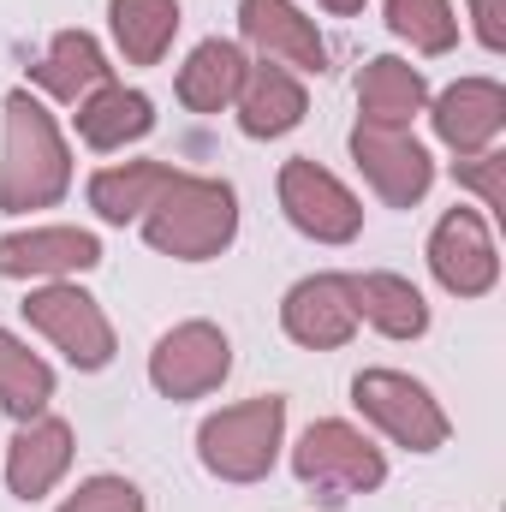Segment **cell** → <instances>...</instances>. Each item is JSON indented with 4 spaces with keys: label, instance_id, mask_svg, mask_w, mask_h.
I'll use <instances>...</instances> for the list:
<instances>
[{
    "label": "cell",
    "instance_id": "8",
    "mask_svg": "<svg viewBox=\"0 0 506 512\" xmlns=\"http://www.w3.org/2000/svg\"><path fill=\"white\" fill-rule=\"evenodd\" d=\"M233 376V340L215 322H179L149 352V382L161 399H203Z\"/></svg>",
    "mask_w": 506,
    "mask_h": 512
},
{
    "label": "cell",
    "instance_id": "18",
    "mask_svg": "<svg viewBox=\"0 0 506 512\" xmlns=\"http://www.w3.org/2000/svg\"><path fill=\"white\" fill-rule=\"evenodd\" d=\"M346 298L358 322H370L387 340H417L429 328V304L405 274H346Z\"/></svg>",
    "mask_w": 506,
    "mask_h": 512
},
{
    "label": "cell",
    "instance_id": "27",
    "mask_svg": "<svg viewBox=\"0 0 506 512\" xmlns=\"http://www.w3.org/2000/svg\"><path fill=\"white\" fill-rule=\"evenodd\" d=\"M453 173H459V185H471V191L483 197V209H495V215L506 209V185H501L506 155H501V149H483V155H459V161H453Z\"/></svg>",
    "mask_w": 506,
    "mask_h": 512
},
{
    "label": "cell",
    "instance_id": "1",
    "mask_svg": "<svg viewBox=\"0 0 506 512\" xmlns=\"http://www.w3.org/2000/svg\"><path fill=\"white\" fill-rule=\"evenodd\" d=\"M6 114V149H0V209L6 215H30V209H54L72 191V149L54 126V114L30 96L12 90L0 102Z\"/></svg>",
    "mask_w": 506,
    "mask_h": 512
},
{
    "label": "cell",
    "instance_id": "29",
    "mask_svg": "<svg viewBox=\"0 0 506 512\" xmlns=\"http://www.w3.org/2000/svg\"><path fill=\"white\" fill-rule=\"evenodd\" d=\"M322 6H328L334 18H352V12H364V0H322Z\"/></svg>",
    "mask_w": 506,
    "mask_h": 512
},
{
    "label": "cell",
    "instance_id": "3",
    "mask_svg": "<svg viewBox=\"0 0 506 512\" xmlns=\"http://www.w3.org/2000/svg\"><path fill=\"white\" fill-rule=\"evenodd\" d=\"M280 435H286V399L262 393V399L215 411L197 429V459L221 483H262L280 459Z\"/></svg>",
    "mask_w": 506,
    "mask_h": 512
},
{
    "label": "cell",
    "instance_id": "20",
    "mask_svg": "<svg viewBox=\"0 0 506 512\" xmlns=\"http://www.w3.org/2000/svg\"><path fill=\"white\" fill-rule=\"evenodd\" d=\"M155 131V102L143 96V90H126V84H102L96 96H84L78 102V137L90 143V149H126L137 137H149Z\"/></svg>",
    "mask_w": 506,
    "mask_h": 512
},
{
    "label": "cell",
    "instance_id": "16",
    "mask_svg": "<svg viewBox=\"0 0 506 512\" xmlns=\"http://www.w3.org/2000/svg\"><path fill=\"white\" fill-rule=\"evenodd\" d=\"M30 78L48 90V96H60V102H84V96H96L102 84H114V66H108V54H102V42L90 36V30H60L54 42H48V54L30 66Z\"/></svg>",
    "mask_w": 506,
    "mask_h": 512
},
{
    "label": "cell",
    "instance_id": "14",
    "mask_svg": "<svg viewBox=\"0 0 506 512\" xmlns=\"http://www.w3.org/2000/svg\"><path fill=\"white\" fill-rule=\"evenodd\" d=\"M429 120L453 155H483V149H495V137L506 126V90L495 78H459L453 90L435 96Z\"/></svg>",
    "mask_w": 506,
    "mask_h": 512
},
{
    "label": "cell",
    "instance_id": "6",
    "mask_svg": "<svg viewBox=\"0 0 506 512\" xmlns=\"http://www.w3.org/2000/svg\"><path fill=\"white\" fill-rule=\"evenodd\" d=\"M280 209H286V221H292L304 239H316V245H352V239L364 233V203H358L328 167H316L310 155H292V161L280 167Z\"/></svg>",
    "mask_w": 506,
    "mask_h": 512
},
{
    "label": "cell",
    "instance_id": "28",
    "mask_svg": "<svg viewBox=\"0 0 506 512\" xmlns=\"http://www.w3.org/2000/svg\"><path fill=\"white\" fill-rule=\"evenodd\" d=\"M471 18H477V42L489 54L506 48V0H471Z\"/></svg>",
    "mask_w": 506,
    "mask_h": 512
},
{
    "label": "cell",
    "instance_id": "10",
    "mask_svg": "<svg viewBox=\"0 0 506 512\" xmlns=\"http://www.w3.org/2000/svg\"><path fill=\"white\" fill-rule=\"evenodd\" d=\"M429 274L441 280V292L453 298H483L501 280V251L495 233L477 209H447L429 233Z\"/></svg>",
    "mask_w": 506,
    "mask_h": 512
},
{
    "label": "cell",
    "instance_id": "13",
    "mask_svg": "<svg viewBox=\"0 0 506 512\" xmlns=\"http://www.w3.org/2000/svg\"><path fill=\"white\" fill-rule=\"evenodd\" d=\"M102 262V239L84 227H30L0 239V274L6 280H66Z\"/></svg>",
    "mask_w": 506,
    "mask_h": 512
},
{
    "label": "cell",
    "instance_id": "9",
    "mask_svg": "<svg viewBox=\"0 0 506 512\" xmlns=\"http://www.w3.org/2000/svg\"><path fill=\"white\" fill-rule=\"evenodd\" d=\"M352 161H358V173L376 185V197L387 209H411V203H423L429 185H435L429 149H423L405 126H370V120H358V126H352Z\"/></svg>",
    "mask_w": 506,
    "mask_h": 512
},
{
    "label": "cell",
    "instance_id": "21",
    "mask_svg": "<svg viewBox=\"0 0 506 512\" xmlns=\"http://www.w3.org/2000/svg\"><path fill=\"white\" fill-rule=\"evenodd\" d=\"M429 102V84L417 66L393 60V54H376L364 72H358V108L370 126H405L411 114H423Z\"/></svg>",
    "mask_w": 506,
    "mask_h": 512
},
{
    "label": "cell",
    "instance_id": "7",
    "mask_svg": "<svg viewBox=\"0 0 506 512\" xmlns=\"http://www.w3.org/2000/svg\"><path fill=\"white\" fill-rule=\"evenodd\" d=\"M24 316H30L36 334H48L66 352V364H78V370H108L114 364V322L102 316V304L90 292H78L66 280H48L24 298Z\"/></svg>",
    "mask_w": 506,
    "mask_h": 512
},
{
    "label": "cell",
    "instance_id": "2",
    "mask_svg": "<svg viewBox=\"0 0 506 512\" xmlns=\"http://www.w3.org/2000/svg\"><path fill=\"white\" fill-rule=\"evenodd\" d=\"M239 233V191L227 179H197V173H173L167 191L149 203L143 215V239L161 256L179 262H209L233 245Z\"/></svg>",
    "mask_w": 506,
    "mask_h": 512
},
{
    "label": "cell",
    "instance_id": "5",
    "mask_svg": "<svg viewBox=\"0 0 506 512\" xmlns=\"http://www.w3.org/2000/svg\"><path fill=\"white\" fill-rule=\"evenodd\" d=\"M352 405L376 423L387 441L411 447V453H435L447 447V411L435 405V393L399 370H364L352 382Z\"/></svg>",
    "mask_w": 506,
    "mask_h": 512
},
{
    "label": "cell",
    "instance_id": "12",
    "mask_svg": "<svg viewBox=\"0 0 506 512\" xmlns=\"http://www.w3.org/2000/svg\"><path fill=\"white\" fill-rule=\"evenodd\" d=\"M280 328L304 352H340L358 334V310L346 298V274H310L280 298Z\"/></svg>",
    "mask_w": 506,
    "mask_h": 512
},
{
    "label": "cell",
    "instance_id": "15",
    "mask_svg": "<svg viewBox=\"0 0 506 512\" xmlns=\"http://www.w3.org/2000/svg\"><path fill=\"white\" fill-rule=\"evenodd\" d=\"M72 465V423L66 417H30L6 453V489L18 501H42Z\"/></svg>",
    "mask_w": 506,
    "mask_h": 512
},
{
    "label": "cell",
    "instance_id": "25",
    "mask_svg": "<svg viewBox=\"0 0 506 512\" xmlns=\"http://www.w3.org/2000/svg\"><path fill=\"white\" fill-rule=\"evenodd\" d=\"M387 30L417 54H447L459 42V18L447 0H387Z\"/></svg>",
    "mask_w": 506,
    "mask_h": 512
},
{
    "label": "cell",
    "instance_id": "23",
    "mask_svg": "<svg viewBox=\"0 0 506 512\" xmlns=\"http://www.w3.org/2000/svg\"><path fill=\"white\" fill-rule=\"evenodd\" d=\"M108 24L126 66H161L179 36V0H108Z\"/></svg>",
    "mask_w": 506,
    "mask_h": 512
},
{
    "label": "cell",
    "instance_id": "26",
    "mask_svg": "<svg viewBox=\"0 0 506 512\" xmlns=\"http://www.w3.org/2000/svg\"><path fill=\"white\" fill-rule=\"evenodd\" d=\"M60 512H143V489L126 477H90L78 483V495H66Z\"/></svg>",
    "mask_w": 506,
    "mask_h": 512
},
{
    "label": "cell",
    "instance_id": "22",
    "mask_svg": "<svg viewBox=\"0 0 506 512\" xmlns=\"http://www.w3.org/2000/svg\"><path fill=\"white\" fill-rule=\"evenodd\" d=\"M167 179H173V167H167V161H126V167H102V173L90 179V209H96L102 221H114V227L143 221V215H149V203L167 191Z\"/></svg>",
    "mask_w": 506,
    "mask_h": 512
},
{
    "label": "cell",
    "instance_id": "24",
    "mask_svg": "<svg viewBox=\"0 0 506 512\" xmlns=\"http://www.w3.org/2000/svg\"><path fill=\"white\" fill-rule=\"evenodd\" d=\"M48 399H54V370L18 334L0 328V411H12L18 423H30V417L48 411Z\"/></svg>",
    "mask_w": 506,
    "mask_h": 512
},
{
    "label": "cell",
    "instance_id": "17",
    "mask_svg": "<svg viewBox=\"0 0 506 512\" xmlns=\"http://www.w3.org/2000/svg\"><path fill=\"white\" fill-rule=\"evenodd\" d=\"M304 114H310V96H304V84L286 66L262 60V66L245 72V90H239V126H245V137H256V143L286 137L292 126H304Z\"/></svg>",
    "mask_w": 506,
    "mask_h": 512
},
{
    "label": "cell",
    "instance_id": "4",
    "mask_svg": "<svg viewBox=\"0 0 506 512\" xmlns=\"http://www.w3.org/2000/svg\"><path fill=\"white\" fill-rule=\"evenodd\" d=\"M292 471L304 489H316L322 501H346V495H370L387 483V459L370 435H358L340 417H322L304 429V441L292 447Z\"/></svg>",
    "mask_w": 506,
    "mask_h": 512
},
{
    "label": "cell",
    "instance_id": "19",
    "mask_svg": "<svg viewBox=\"0 0 506 512\" xmlns=\"http://www.w3.org/2000/svg\"><path fill=\"white\" fill-rule=\"evenodd\" d=\"M245 72H251L245 48H239V42L209 36V42H197V48H191V60L179 66V102H185L191 114H221V108H233V102H239Z\"/></svg>",
    "mask_w": 506,
    "mask_h": 512
},
{
    "label": "cell",
    "instance_id": "11",
    "mask_svg": "<svg viewBox=\"0 0 506 512\" xmlns=\"http://www.w3.org/2000/svg\"><path fill=\"white\" fill-rule=\"evenodd\" d=\"M239 30L268 66L310 72V78L328 72V42L292 0H239Z\"/></svg>",
    "mask_w": 506,
    "mask_h": 512
}]
</instances>
